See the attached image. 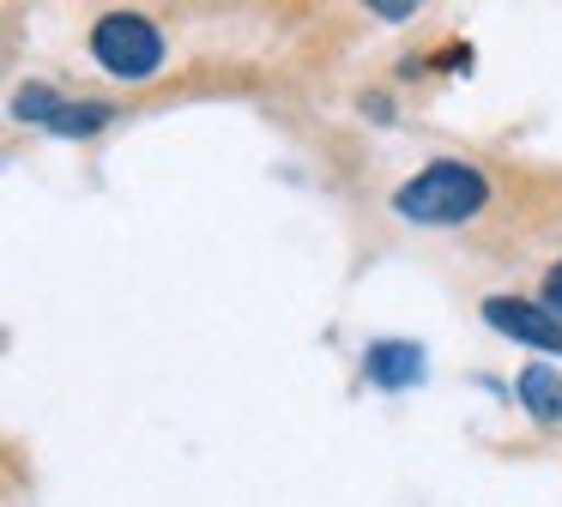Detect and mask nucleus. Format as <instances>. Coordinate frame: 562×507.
Masks as SVG:
<instances>
[{"label":"nucleus","instance_id":"7","mask_svg":"<svg viewBox=\"0 0 562 507\" xmlns=\"http://www.w3.org/2000/svg\"><path fill=\"white\" fill-rule=\"evenodd\" d=\"M544 308H550V314H557V320H562V260H557V266H550V272H544Z\"/></svg>","mask_w":562,"mask_h":507},{"label":"nucleus","instance_id":"4","mask_svg":"<svg viewBox=\"0 0 562 507\" xmlns=\"http://www.w3.org/2000/svg\"><path fill=\"white\" fill-rule=\"evenodd\" d=\"M363 374L387 393H405V386L424 381V345H405V338H381V345L363 350Z\"/></svg>","mask_w":562,"mask_h":507},{"label":"nucleus","instance_id":"1","mask_svg":"<svg viewBox=\"0 0 562 507\" xmlns=\"http://www.w3.org/2000/svg\"><path fill=\"white\" fill-rule=\"evenodd\" d=\"M484 205H490V181H484V169L465 164V157H436V164H424L412 181H400V193H393V212H400L405 224H424V229L472 224Z\"/></svg>","mask_w":562,"mask_h":507},{"label":"nucleus","instance_id":"2","mask_svg":"<svg viewBox=\"0 0 562 507\" xmlns=\"http://www.w3.org/2000/svg\"><path fill=\"white\" fill-rule=\"evenodd\" d=\"M164 55H170V43H164V31L146 19V12H103L98 24H91V60H98L110 79L122 84H146L164 72Z\"/></svg>","mask_w":562,"mask_h":507},{"label":"nucleus","instance_id":"6","mask_svg":"<svg viewBox=\"0 0 562 507\" xmlns=\"http://www.w3.org/2000/svg\"><path fill=\"white\" fill-rule=\"evenodd\" d=\"M115 121V109L110 103H61V115L49 121V133H67V139H86V133H103Z\"/></svg>","mask_w":562,"mask_h":507},{"label":"nucleus","instance_id":"8","mask_svg":"<svg viewBox=\"0 0 562 507\" xmlns=\"http://www.w3.org/2000/svg\"><path fill=\"white\" fill-rule=\"evenodd\" d=\"M375 19H387V24H400V19H412L417 7H405V0H381V7H369Z\"/></svg>","mask_w":562,"mask_h":507},{"label":"nucleus","instance_id":"3","mask_svg":"<svg viewBox=\"0 0 562 507\" xmlns=\"http://www.w3.org/2000/svg\"><path fill=\"white\" fill-rule=\"evenodd\" d=\"M484 320L496 326L502 338H514V345L562 350V320L544 308V302H526V296H484Z\"/></svg>","mask_w":562,"mask_h":507},{"label":"nucleus","instance_id":"5","mask_svg":"<svg viewBox=\"0 0 562 507\" xmlns=\"http://www.w3.org/2000/svg\"><path fill=\"white\" fill-rule=\"evenodd\" d=\"M520 405H526V417H532V422L562 429V369H550V362L520 369Z\"/></svg>","mask_w":562,"mask_h":507}]
</instances>
